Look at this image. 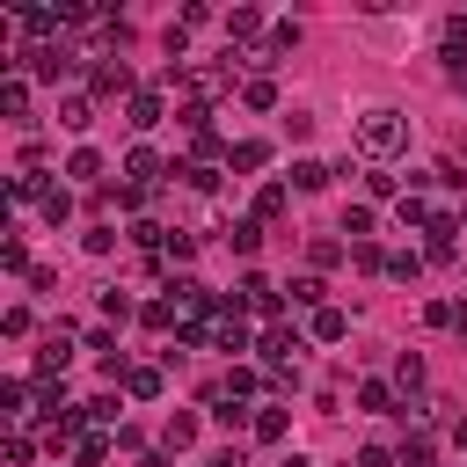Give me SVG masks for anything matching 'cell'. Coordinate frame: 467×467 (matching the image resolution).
Segmentation results:
<instances>
[{"mask_svg":"<svg viewBox=\"0 0 467 467\" xmlns=\"http://www.w3.org/2000/svg\"><path fill=\"white\" fill-rule=\"evenodd\" d=\"M7 460H15V467H29V460H36V438H29V431H15V438H7Z\"/></svg>","mask_w":467,"mask_h":467,"instance_id":"8d00e7d4","label":"cell"},{"mask_svg":"<svg viewBox=\"0 0 467 467\" xmlns=\"http://www.w3.org/2000/svg\"><path fill=\"white\" fill-rule=\"evenodd\" d=\"M306 328H314V343H343V336H350V321H343V306H321V314H314Z\"/></svg>","mask_w":467,"mask_h":467,"instance_id":"8fae6325","label":"cell"},{"mask_svg":"<svg viewBox=\"0 0 467 467\" xmlns=\"http://www.w3.org/2000/svg\"><path fill=\"white\" fill-rule=\"evenodd\" d=\"M124 117H131V131H153V124H161V95H153V88H139Z\"/></svg>","mask_w":467,"mask_h":467,"instance_id":"9c48e42d","label":"cell"},{"mask_svg":"<svg viewBox=\"0 0 467 467\" xmlns=\"http://www.w3.org/2000/svg\"><path fill=\"white\" fill-rule=\"evenodd\" d=\"M124 175H131V190H153V175H161V153H153V146H131V153H124Z\"/></svg>","mask_w":467,"mask_h":467,"instance_id":"5b68a950","label":"cell"},{"mask_svg":"<svg viewBox=\"0 0 467 467\" xmlns=\"http://www.w3.org/2000/svg\"><path fill=\"white\" fill-rule=\"evenodd\" d=\"M401 146H409V117L401 109H365L358 117V153L365 161H394Z\"/></svg>","mask_w":467,"mask_h":467,"instance_id":"6da1fadb","label":"cell"},{"mask_svg":"<svg viewBox=\"0 0 467 467\" xmlns=\"http://www.w3.org/2000/svg\"><path fill=\"white\" fill-rule=\"evenodd\" d=\"M66 212H73V197H66V182H58V190H44V219H51V226H58V219H66Z\"/></svg>","mask_w":467,"mask_h":467,"instance_id":"e575fe53","label":"cell"},{"mask_svg":"<svg viewBox=\"0 0 467 467\" xmlns=\"http://www.w3.org/2000/svg\"><path fill=\"white\" fill-rule=\"evenodd\" d=\"M80 409H88V423H95V431H102V423H117V394H95V401H80Z\"/></svg>","mask_w":467,"mask_h":467,"instance_id":"836d02e7","label":"cell"},{"mask_svg":"<svg viewBox=\"0 0 467 467\" xmlns=\"http://www.w3.org/2000/svg\"><path fill=\"white\" fill-rule=\"evenodd\" d=\"M58 22H66L58 7H22V29H29V36H44V29H58Z\"/></svg>","mask_w":467,"mask_h":467,"instance_id":"cb8c5ba5","label":"cell"},{"mask_svg":"<svg viewBox=\"0 0 467 467\" xmlns=\"http://www.w3.org/2000/svg\"><path fill=\"white\" fill-rule=\"evenodd\" d=\"M0 270H29V248L22 241H0Z\"/></svg>","mask_w":467,"mask_h":467,"instance_id":"f35d334b","label":"cell"},{"mask_svg":"<svg viewBox=\"0 0 467 467\" xmlns=\"http://www.w3.org/2000/svg\"><path fill=\"white\" fill-rule=\"evenodd\" d=\"M124 394H131V401H153V394H161V372H153V365H131V372H124Z\"/></svg>","mask_w":467,"mask_h":467,"instance_id":"d6986e66","label":"cell"},{"mask_svg":"<svg viewBox=\"0 0 467 467\" xmlns=\"http://www.w3.org/2000/svg\"><path fill=\"white\" fill-rule=\"evenodd\" d=\"M212 467H248V452H241V445H226V452H212Z\"/></svg>","mask_w":467,"mask_h":467,"instance_id":"b9f144b4","label":"cell"},{"mask_svg":"<svg viewBox=\"0 0 467 467\" xmlns=\"http://www.w3.org/2000/svg\"><path fill=\"white\" fill-rule=\"evenodd\" d=\"M102 314H109V321H131L139 306H131V292H102Z\"/></svg>","mask_w":467,"mask_h":467,"instance_id":"d590c367","label":"cell"},{"mask_svg":"<svg viewBox=\"0 0 467 467\" xmlns=\"http://www.w3.org/2000/svg\"><path fill=\"white\" fill-rule=\"evenodd\" d=\"M394 212H401V226H431V219H438V212H431V197H423V190H409V197H401V204H394Z\"/></svg>","mask_w":467,"mask_h":467,"instance_id":"44dd1931","label":"cell"},{"mask_svg":"<svg viewBox=\"0 0 467 467\" xmlns=\"http://www.w3.org/2000/svg\"><path fill=\"white\" fill-rule=\"evenodd\" d=\"M58 124H66V131H88V124H95V102H88V95H66V102H58Z\"/></svg>","mask_w":467,"mask_h":467,"instance_id":"e0dca14e","label":"cell"},{"mask_svg":"<svg viewBox=\"0 0 467 467\" xmlns=\"http://www.w3.org/2000/svg\"><path fill=\"white\" fill-rule=\"evenodd\" d=\"M277 212H285V182H263L255 190V219H277Z\"/></svg>","mask_w":467,"mask_h":467,"instance_id":"4316f807","label":"cell"},{"mask_svg":"<svg viewBox=\"0 0 467 467\" xmlns=\"http://www.w3.org/2000/svg\"><path fill=\"white\" fill-rule=\"evenodd\" d=\"M358 467H401V452H394V445H379V438H372V445H358Z\"/></svg>","mask_w":467,"mask_h":467,"instance_id":"f1b7e54d","label":"cell"},{"mask_svg":"<svg viewBox=\"0 0 467 467\" xmlns=\"http://www.w3.org/2000/svg\"><path fill=\"white\" fill-rule=\"evenodd\" d=\"M80 248H88V255H109V248H117V226H88Z\"/></svg>","mask_w":467,"mask_h":467,"instance_id":"1f68e13d","label":"cell"},{"mask_svg":"<svg viewBox=\"0 0 467 467\" xmlns=\"http://www.w3.org/2000/svg\"><path fill=\"white\" fill-rule=\"evenodd\" d=\"M0 109H7V117H29V80H22V73L0 80Z\"/></svg>","mask_w":467,"mask_h":467,"instance_id":"2e32d148","label":"cell"},{"mask_svg":"<svg viewBox=\"0 0 467 467\" xmlns=\"http://www.w3.org/2000/svg\"><path fill=\"white\" fill-rule=\"evenodd\" d=\"M95 95H131V66L124 58H102L95 66Z\"/></svg>","mask_w":467,"mask_h":467,"instance_id":"52a82bcc","label":"cell"},{"mask_svg":"<svg viewBox=\"0 0 467 467\" xmlns=\"http://www.w3.org/2000/svg\"><path fill=\"white\" fill-rule=\"evenodd\" d=\"M277 467H306V460H299V452H285V460H277Z\"/></svg>","mask_w":467,"mask_h":467,"instance_id":"ee69618b","label":"cell"},{"mask_svg":"<svg viewBox=\"0 0 467 467\" xmlns=\"http://www.w3.org/2000/svg\"><path fill=\"white\" fill-rule=\"evenodd\" d=\"M226 241H234L241 255H255V248H263V219H234V226H226Z\"/></svg>","mask_w":467,"mask_h":467,"instance_id":"7402d4cb","label":"cell"},{"mask_svg":"<svg viewBox=\"0 0 467 467\" xmlns=\"http://www.w3.org/2000/svg\"><path fill=\"white\" fill-rule=\"evenodd\" d=\"M241 102H248V109H277V80H270V73H255V80L241 88Z\"/></svg>","mask_w":467,"mask_h":467,"instance_id":"ffe728a7","label":"cell"},{"mask_svg":"<svg viewBox=\"0 0 467 467\" xmlns=\"http://www.w3.org/2000/svg\"><path fill=\"white\" fill-rule=\"evenodd\" d=\"M212 343H219V350H234V358H241V350H248V343H255V336H248V321H241V314H234V306H219V321H212Z\"/></svg>","mask_w":467,"mask_h":467,"instance_id":"277c9868","label":"cell"},{"mask_svg":"<svg viewBox=\"0 0 467 467\" xmlns=\"http://www.w3.org/2000/svg\"><path fill=\"white\" fill-rule=\"evenodd\" d=\"M255 29H263L255 7H234V15H226V36H255Z\"/></svg>","mask_w":467,"mask_h":467,"instance_id":"f546056e","label":"cell"},{"mask_svg":"<svg viewBox=\"0 0 467 467\" xmlns=\"http://www.w3.org/2000/svg\"><path fill=\"white\" fill-rule=\"evenodd\" d=\"M365 190H372V197H394V204L409 197V190H401V175H387V168H372V175H365Z\"/></svg>","mask_w":467,"mask_h":467,"instance_id":"484cf974","label":"cell"},{"mask_svg":"<svg viewBox=\"0 0 467 467\" xmlns=\"http://www.w3.org/2000/svg\"><path fill=\"white\" fill-rule=\"evenodd\" d=\"M241 306H248V314H263V321H277V314H285V292H277L270 277H255V270H248V277H241Z\"/></svg>","mask_w":467,"mask_h":467,"instance_id":"3957f363","label":"cell"},{"mask_svg":"<svg viewBox=\"0 0 467 467\" xmlns=\"http://www.w3.org/2000/svg\"><path fill=\"white\" fill-rule=\"evenodd\" d=\"M452 438H460V445H467V416H460V423H452Z\"/></svg>","mask_w":467,"mask_h":467,"instance_id":"7bdbcfd3","label":"cell"},{"mask_svg":"<svg viewBox=\"0 0 467 467\" xmlns=\"http://www.w3.org/2000/svg\"><path fill=\"white\" fill-rule=\"evenodd\" d=\"M460 95H467V80H460Z\"/></svg>","mask_w":467,"mask_h":467,"instance_id":"bcb514c9","label":"cell"},{"mask_svg":"<svg viewBox=\"0 0 467 467\" xmlns=\"http://www.w3.org/2000/svg\"><path fill=\"white\" fill-rule=\"evenodd\" d=\"M321 182H328L321 161H292V190H321Z\"/></svg>","mask_w":467,"mask_h":467,"instance_id":"d4e9b609","label":"cell"},{"mask_svg":"<svg viewBox=\"0 0 467 467\" xmlns=\"http://www.w3.org/2000/svg\"><path fill=\"white\" fill-rule=\"evenodd\" d=\"M109 445H117L109 431H80V445H73V460H80V467H102V460H109Z\"/></svg>","mask_w":467,"mask_h":467,"instance_id":"9a60e30c","label":"cell"},{"mask_svg":"<svg viewBox=\"0 0 467 467\" xmlns=\"http://www.w3.org/2000/svg\"><path fill=\"white\" fill-rule=\"evenodd\" d=\"M255 387H263V379H255V365H226V379H219V394H226V401H248Z\"/></svg>","mask_w":467,"mask_h":467,"instance_id":"7c38bea8","label":"cell"},{"mask_svg":"<svg viewBox=\"0 0 467 467\" xmlns=\"http://www.w3.org/2000/svg\"><path fill=\"white\" fill-rule=\"evenodd\" d=\"M343 234H350V241H372V204H350V212H343Z\"/></svg>","mask_w":467,"mask_h":467,"instance_id":"83f0119b","label":"cell"},{"mask_svg":"<svg viewBox=\"0 0 467 467\" xmlns=\"http://www.w3.org/2000/svg\"><path fill=\"white\" fill-rule=\"evenodd\" d=\"M452 234H460V219H445V212L423 226V248H431V263H452Z\"/></svg>","mask_w":467,"mask_h":467,"instance_id":"8992f818","label":"cell"},{"mask_svg":"<svg viewBox=\"0 0 467 467\" xmlns=\"http://www.w3.org/2000/svg\"><path fill=\"white\" fill-rule=\"evenodd\" d=\"M423 321H431V328H460V306H452V299H431Z\"/></svg>","mask_w":467,"mask_h":467,"instance_id":"d6a6232c","label":"cell"},{"mask_svg":"<svg viewBox=\"0 0 467 467\" xmlns=\"http://www.w3.org/2000/svg\"><path fill=\"white\" fill-rule=\"evenodd\" d=\"M22 58H29V73H36V80H66V73H73V66H80V58H73V51H66V44H29V51H22Z\"/></svg>","mask_w":467,"mask_h":467,"instance_id":"7a4b0ae2","label":"cell"},{"mask_svg":"<svg viewBox=\"0 0 467 467\" xmlns=\"http://www.w3.org/2000/svg\"><path fill=\"white\" fill-rule=\"evenodd\" d=\"M358 409H365V416H394V387H387V379H365V387H358Z\"/></svg>","mask_w":467,"mask_h":467,"instance_id":"4fadbf2b","label":"cell"},{"mask_svg":"<svg viewBox=\"0 0 467 467\" xmlns=\"http://www.w3.org/2000/svg\"><path fill=\"white\" fill-rule=\"evenodd\" d=\"M248 431H255L263 445H285V431H292V416H285V409L270 401V409H255V423H248Z\"/></svg>","mask_w":467,"mask_h":467,"instance_id":"ba28073f","label":"cell"},{"mask_svg":"<svg viewBox=\"0 0 467 467\" xmlns=\"http://www.w3.org/2000/svg\"><path fill=\"white\" fill-rule=\"evenodd\" d=\"M285 292H292V306H306V314H321V306H328V285H321V277H292Z\"/></svg>","mask_w":467,"mask_h":467,"instance_id":"30bf717a","label":"cell"},{"mask_svg":"<svg viewBox=\"0 0 467 467\" xmlns=\"http://www.w3.org/2000/svg\"><path fill=\"white\" fill-rule=\"evenodd\" d=\"M161 255H168V263H190V255H197V241H190V234H168V248H161Z\"/></svg>","mask_w":467,"mask_h":467,"instance_id":"74e56055","label":"cell"},{"mask_svg":"<svg viewBox=\"0 0 467 467\" xmlns=\"http://www.w3.org/2000/svg\"><path fill=\"white\" fill-rule=\"evenodd\" d=\"M306 255H314V270H328V263H343V248H336V241H306Z\"/></svg>","mask_w":467,"mask_h":467,"instance_id":"ab89813d","label":"cell"},{"mask_svg":"<svg viewBox=\"0 0 467 467\" xmlns=\"http://www.w3.org/2000/svg\"><path fill=\"white\" fill-rule=\"evenodd\" d=\"M161 445H168V452H190V445H197V416H190V409H182V416H168Z\"/></svg>","mask_w":467,"mask_h":467,"instance_id":"5bb4252c","label":"cell"},{"mask_svg":"<svg viewBox=\"0 0 467 467\" xmlns=\"http://www.w3.org/2000/svg\"><path fill=\"white\" fill-rule=\"evenodd\" d=\"M226 161H234V168H263L270 146H263V139H241V146H226Z\"/></svg>","mask_w":467,"mask_h":467,"instance_id":"603a6c76","label":"cell"},{"mask_svg":"<svg viewBox=\"0 0 467 467\" xmlns=\"http://www.w3.org/2000/svg\"><path fill=\"white\" fill-rule=\"evenodd\" d=\"M66 175H73V182H95V175H102V153H95V146H73V153H66Z\"/></svg>","mask_w":467,"mask_h":467,"instance_id":"ac0fdd59","label":"cell"},{"mask_svg":"<svg viewBox=\"0 0 467 467\" xmlns=\"http://www.w3.org/2000/svg\"><path fill=\"white\" fill-rule=\"evenodd\" d=\"M460 226H467V204H460Z\"/></svg>","mask_w":467,"mask_h":467,"instance_id":"f6af8a7d","label":"cell"},{"mask_svg":"<svg viewBox=\"0 0 467 467\" xmlns=\"http://www.w3.org/2000/svg\"><path fill=\"white\" fill-rule=\"evenodd\" d=\"M190 190H219V168H204V161H190V168H175Z\"/></svg>","mask_w":467,"mask_h":467,"instance_id":"4dcf8cb0","label":"cell"},{"mask_svg":"<svg viewBox=\"0 0 467 467\" xmlns=\"http://www.w3.org/2000/svg\"><path fill=\"white\" fill-rule=\"evenodd\" d=\"M394 379H401V387L416 394V387H423V358H401V365H394Z\"/></svg>","mask_w":467,"mask_h":467,"instance_id":"60d3db41","label":"cell"}]
</instances>
